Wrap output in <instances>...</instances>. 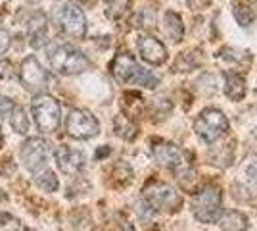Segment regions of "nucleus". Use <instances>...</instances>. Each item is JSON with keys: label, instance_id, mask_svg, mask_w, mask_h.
I'll return each mask as SVG.
<instances>
[{"label": "nucleus", "instance_id": "f257e3e1", "mask_svg": "<svg viewBox=\"0 0 257 231\" xmlns=\"http://www.w3.org/2000/svg\"><path fill=\"white\" fill-rule=\"evenodd\" d=\"M109 67H111V75L119 83H133V85H140L146 89H156L160 85V79L152 71L144 69L128 52H119Z\"/></svg>", "mask_w": 257, "mask_h": 231}, {"label": "nucleus", "instance_id": "0eeeda50", "mask_svg": "<svg viewBox=\"0 0 257 231\" xmlns=\"http://www.w3.org/2000/svg\"><path fill=\"white\" fill-rule=\"evenodd\" d=\"M142 193H144V200L154 210H171L173 212V210H179L182 206L181 195L173 187H169L167 183L150 181Z\"/></svg>", "mask_w": 257, "mask_h": 231}, {"label": "nucleus", "instance_id": "ddd939ff", "mask_svg": "<svg viewBox=\"0 0 257 231\" xmlns=\"http://www.w3.org/2000/svg\"><path fill=\"white\" fill-rule=\"evenodd\" d=\"M54 156H56L58 168H60L64 174H67V176H75V174H79V172L85 168V152L79 150V148L62 144V146L56 150Z\"/></svg>", "mask_w": 257, "mask_h": 231}, {"label": "nucleus", "instance_id": "4be33fe9", "mask_svg": "<svg viewBox=\"0 0 257 231\" xmlns=\"http://www.w3.org/2000/svg\"><path fill=\"white\" fill-rule=\"evenodd\" d=\"M232 14H234L236 22H238L240 27H247L253 22V10L249 6H246V4H236Z\"/></svg>", "mask_w": 257, "mask_h": 231}, {"label": "nucleus", "instance_id": "393cba45", "mask_svg": "<svg viewBox=\"0 0 257 231\" xmlns=\"http://www.w3.org/2000/svg\"><path fill=\"white\" fill-rule=\"evenodd\" d=\"M12 46V33L8 29H0V58L8 52Z\"/></svg>", "mask_w": 257, "mask_h": 231}, {"label": "nucleus", "instance_id": "412c9836", "mask_svg": "<svg viewBox=\"0 0 257 231\" xmlns=\"http://www.w3.org/2000/svg\"><path fill=\"white\" fill-rule=\"evenodd\" d=\"M106 2V12L107 16L111 18V20H119L125 12L128 10V4H131V0H104Z\"/></svg>", "mask_w": 257, "mask_h": 231}, {"label": "nucleus", "instance_id": "cd10ccee", "mask_svg": "<svg viewBox=\"0 0 257 231\" xmlns=\"http://www.w3.org/2000/svg\"><path fill=\"white\" fill-rule=\"evenodd\" d=\"M109 152V148H102L100 152H96V158H100V156H104V154H107Z\"/></svg>", "mask_w": 257, "mask_h": 231}, {"label": "nucleus", "instance_id": "4468645a", "mask_svg": "<svg viewBox=\"0 0 257 231\" xmlns=\"http://www.w3.org/2000/svg\"><path fill=\"white\" fill-rule=\"evenodd\" d=\"M46 31H48V20L43 10L31 12L27 20V33L33 46H41L46 41Z\"/></svg>", "mask_w": 257, "mask_h": 231}, {"label": "nucleus", "instance_id": "20e7f679", "mask_svg": "<svg viewBox=\"0 0 257 231\" xmlns=\"http://www.w3.org/2000/svg\"><path fill=\"white\" fill-rule=\"evenodd\" d=\"M33 120L37 123L39 131L56 133L62 123V106L60 102L50 95H39L35 97L31 104Z\"/></svg>", "mask_w": 257, "mask_h": 231}, {"label": "nucleus", "instance_id": "a211bd4d", "mask_svg": "<svg viewBox=\"0 0 257 231\" xmlns=\"http://www.w3.org/2000/svg\"><path fill=\"white\" fill-rule=\"evenodd\" d=\"M10 123L14 131L20 133V135H25V133L29 131V116H27V110L23 106H16L10 116Z\"/></svg>", "mask_w": 257, "mask_h": 231}, {"label": "nucleus", "instance_id": "dca6fc26", "mask_svg": "<svg viewBox=\"0 0 257 231\" xmlns=\"http://www.w3.org/2000/svg\"><path fill=\"white\" fill-rule=\"evenodd\" d=\"M219 227L223 231H246L247 229V218L242 212L230 210L219 218Z\"/></svg>", "mask_w": 257, "mask_h": 231}, {"label": "nucleus", "instance_id": "6e6552de", "mask_svg": "<svg viewBox=\"0 0 257 231\" xmlns=\"http://www.w3.org/2000/svg\"><path fill=\"white\" fill-rule=\"evenodd\" d=\"M65 131L73 139L86 141V139H92L100 133V123L88 110L75 108V110L69 112V116L65 120Z\"/></svg>", "mask_w": 257, "mask_h": 231}, {"label": "nucleus", "instance_id": "f03ea898", "mask_svg": "<svg viewBox=\"0 0 257 231\" xmlns=\"http://www.w3.org/2000/svg\"><path fill=\"white\" fill-rule=\"evenodd\" d=\"M48 64L56 73L77 75L90 67V60L71 44L56 43L48 48Z\"/></svg>", "mask_w": 257, "mask_h": 231}, {"label": "nucleus", "instance_id": "9b49d317", "mask_svg": "<svg viewBox=\"0 0 257 231\" xmlns=\"http://www.w3.org/2000/svg\"><path fill=\"white\" fill-rule=\"evenodd\" d=\"M154 158L158 160L160 166L171 168L173 172H177V174H181V172L190 168V166L186 164L184 152H182L181 148L177 144L165 143V141H160V143L154 144Z\"/></svg>", "mask_w": 257, "mask_h": 231}, {"label": "nucleus", "instance_id": "39448f33", "mask_svg": "<svg viewBox=\"0 0 257 231\" xmlns=\"http://www.w3.org/2000/svg\"><path fill=\"white\" fill-rule=\"evenodd\" d=\"M194 216L204 223H215L223 216V195L217 187H205L190 200Z\"/></svg>", "mask_w": 257, "mask_h": 231}, {"label": "nucleus", "instance_id": "5701e85b", "mask_svg": "<svg viewBox=\"0 0 257 231\" xmlns=\"http://www.w3.org/2000/svg\"><path fill=\"white\" fill-rule=\"evenodd\" d=\"M22 223L18 218H14L10 214H2L0 216V231H20Z\"/></svg>", "mask_w": 257, "mask_h": 231}, {"label": "nucleus", "instance_id": "423d86ee", "mask_svg": "<svg viewBox=\"0 0 257 231\" xmlns=\"http://www.w3.org/2000/svg\"><path fill=\"white\" fill-rule=\"evenodd\" d=\"M226 129H228V120L225 114L217 108H205L194 121V131L205 143L217 141Z\"/></svg>", "mask_w": 257, "mask_h": 231}, {"label": "nucleus", "instance_id": "f3484780", "mask_svg": "<svg viewBox=\"0 0 257 231\" xmlns=\"http://www.w3.org/2000/svg\"><path fill=\"white\" fill-rule=\"evenodd\" d=\"M165 31L171 37L173 41H182V35H184V25L179 14L175 12H167L165 14Z\"/></svg>", "mask_w": 257, "mask_h": 231}, {"label": "nucleus", "instance_id": "1a4fd4ad", "mask_svg": "<svg viewBox=\"0 0 257 231\" xmlns=\"http://www.w3.org/2000/svg\"><path fill=\"white\" fill-rule=\"evenodd\" d=\"M48 154H50V144L46 143L43 137H31L22 144L20 160L29 172L39 174V172H43L48 162Z\"/></svg>", "mask_w": 257, "mask_h": 231}, {"label": "nucleus", "instance_id": "f8f14e48", "mask_svg": "<svg viewBox=\"0 0 257 231\" xmlns=\"http://www.w3.org/2000/svg\"><path fill=\"white\" fill-rule=\"evenodd\" d=\"M137 46H139L140 58H142L144 62L152 64V66H161V64L167 60V48H165V44L161 43L160 39H156V37L140 35L139 41H137Z\"/></svg>", "mask_w": 257, "mask_h": 231}, {"label": "nucleus", "instance_id": "bb28decb", "mask_svg": "<svg viewBox=\"0 0 257 231\" xmlns=\"http://www.w3.org/2000/svg\"><path fill=\"white\" fill-rule=\"evenodd\" d=\"M247 176H249V179H253V181L257 183V160L249 164V168H247Z\"/></svg>", "mask_w": 257, "mask_h": 231}, {"label": "nucleus", "instance_id": "7ed1b4c3", "mask_svg": "<svg viewBox=\"0 0 257 231\" xmlns=\"http://www.w3.org/2000/svg\"><path fill=\"white\" fill-rule=\"evenodd\" d=\"M52 22L56 29L69 39H83L86 35L85 14L77 4L69 2V0H62V2L54 4Z\"/></svg>", "mask_w": 257, "mask_h": 231}, {"label": "nucleus", "instance_id": "b1692460", "mask_svg": "<svg viewBox=\"0 0 257 231\" xmlns=\"http://www.w3.org/2000/svg\"><path fill=\"white\" fill-rule=\"evenodd\" d=\"M16 108V104H14V100L8 99L6 95H0V121L6 120V118H10L12 112Z\"/></svg>", "mask_w": 257, "mask_h": 231}, {"label": "nucleus", "instance_id": "c756f323", "mask_svg": "<svg viewBox=\"0 0 257 231\" xmlns=\"http://www.w3.org/2000/svg\"><path fill=\"white\" fill-rule=\"evenodd\" d=\"M255 91H257V87H255Z\"/></svg>", "mask_w": 257, "mask_h": 231}, {"label": "nucleus", "instance_id": "aec40b11", "mask_svg": "<svg viewBox=\"0 0 257 231\" xmlns=\"http://www.w3.org/2000/svg\"><path fill=\"white\" fill-rule=\"evenodd\" d=\"M35 183L43 189V191H46V193H54L58 189V185H60L58 183V177L54 176V172H50V170L39 172L37 177H35Z\"/></svg>", "mask_w": 257, "mask_h": 231}, {"label": "nucleus", "instance_id": "6ab92c4d", "mask_svg": "<svg viewBox=\"0 0 257 231\" xmlns=\"http://www.w3.org/2000/svg\"><path fill=\"white\" fill-rule=\"evenodd\" d=\"M113 127H115V133L123 139H135L137 137V125L128 120L127 116H117L113 121Z\"/></svg>", "mask_w": 257, "mask_h": 231}, {"label": "nucleus", "instance_id": "c85d7f7f", "mask_svg": "<svg viewBox=\"0 0 257 231\" xmlns=\"http://www.w3.org/2000/svg\"><path fill=\"white\" fill-rule=\"evenodd\" d=\"M255 4H257V0H255Z\"/></svg>", "mask_w": 257, "mask_h": 231}, {"label": "nucleus", "instance_id": "2eb2a0df", "mask_svg": "<svg viewBox=\"0 0 257 231\" xmlns=\"http://www.w3.org/2000/svg\"><path fill=\"white\" fill-rule=\"evenodd\" d=\"M225 95L230 100H240L246 95L244 79L234 71H225Z\"/></svg>", "mask_w": 257, "mask_h": 231}, {"label": "nucleus", "instance_id": "9d476101", "mask_svg": "<svg viewBox=\"0 0 257 231\" xmlns=\"http://www.w3.org/2000/svg\"><path fill=\"white\" fill-rule=\"evenodd\" d=\"M46 69L43 64L37 60V56H25L20 66V83L25 91L29 93H41L46 87Z\"/></svg>", "mask_w": 257, "mask_h": 231}, {"label": "nucleus", "instance_id": "a878e982", "mask_svg": "<svg viewBox=\"0 0 257 231\" xmlns=\"http://www.w3.org/2000/svg\"><path fill=\"white\" fill-rule=\"evenodd\" d=\"M12 64L10 62H0V77H14V69H12Z\"/></svg>", "mask_w": 257, "mask_h": 231}]
</instances>
